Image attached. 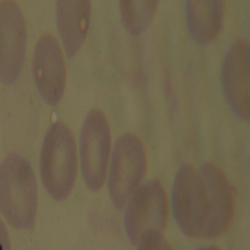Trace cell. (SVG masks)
<instances>
[{
	"label": "cell",
	"mask_w": 250,
	"mask_h": 250,
	"mask_svg": "<svg viewBox=\"0 0 250 250\" xmlns=\"http://www.w3.org/2000/svg\"><path fill=\"white\" fill-rule=\"evenodd\" d=\"M38 205L37 183L29 163L16 153L0 165V212L19 230L33 228Z\"/></svg>",
	"instance_id": "cell-1"
},
{
	"label": "cell",
	"mask_w": 250,
	"mask_h": 250,
	"mask_svg": "<svg viewBox=\"0 0 250 250\" xmlns=\"http://www.w3.org/2000/svg\"><path fill=\"white\" fill-rule=\"evenodd\" d=\"M75 138L69 128L61 122L52 124L43 139L40 159L43 185L53 198L62 199L74 188L77 158Z\"/></svg>",
	"instance_id": "cell-2"
},
{
	"label": "cell",
	"mask_w": 250,
	"mask_h": 250,
	"mask_svg": "<svg viewBox=\"0 0 250 250\" xmlns=\"http://www.w3.org/2000/svg\"><path fill=\"white\" fill-rule=\"evenodd\" d=\"M171 203L176 221L192 236L211 237L213 219L208 195L198 171L185 164L174 178Z\"/></svg>",
	"instance_id": "cell-3"
},
{
	"label": "cell",
	"mask_w": 250,
	"mask_h": 250,
	"mask_svg": "<svg viewBox=\"0 0 250 250\" xmlns=\"http://www.w3.org/2000/svg\"><path fill=\"white\" fill-rule=\"evenodd\" d=\"M111 132L104 112L91 109L82 124L79 137L81 171L87 188L97 191L106 179L111 149Z\"/></svg>",
	"instance_id": "cell-4"
},
{
	"label": "cell",
	"mask_w": 250,
	"mask_h": 250,
	"mask_svg": "<svg viewBox=\"0 0 250 250\" xmlns=\"http://www.w3.org/2000/svg\"><path fill=\"white\" fill-rule=\"evenodd\" d=\"M146 166L140 139L130 132L120 135L113 148L107 180L108 191L116 202H123L142 184Z\"/></svg>",
	"instance_id": "cell-5"
},
{
	"label": "cell",
	"mask_w": 250,
	"mask_h": 250,
	"mask_svg": "<svg viewBox=\"0 0 250 250\" xmlns=\"http://www.w3.org/2000/svg\"><path fill=\"white\" fill-rule=\"evenodd\" d=\"M26 27L22 12L11 0L0 2V81L11 84L18 79L25 60Z\"/></svg>",
	"instance_id": "cell-6"
},
{
	"label": "cell",
	"mask_w": 250,
	"mask_h": 250,
	"mask_svg": "<svg viewBox=\"0 0 250 250\" xmlns=\"http://www.w3.org/2000/svg\"><path fill=\"white\" fill-rule=\"evenodd\" d=\"M250 47L246 39L238 40L227 51L221 67V80L225 99L240 119L250 115Z\"/></svg>",
	"instance_id": "cell-7"
},
{
	"label": "cell",
	"mask_w": 250,
	"mask_h": 250,
	"mask_svg": "<svg viewBox=\"0 0 250 250\" xmlns=\"http://www.w3.org/2000/svg\"><path fill=\"white\" fill-rule=\"evenodd\" d=\"M32 73L41 96L49 105L57 104L64 93L66 72L60 44L51 34L38 39L32 59Z\"/></svg>",
	"instance_id": "cell-8"
},
{
	"label": "cell",
	"mask_w": 250,
	"mask_h": 250,
	"mask_svg": "<svg viewBox=\"0 0 250 250\" xmlns=\"http://www.w3.org/2000/svg\"><path fill=\"white\" fill-rule=\"evenodd\" d=\"M90 11V2L88 0H59L56 2L57 28L69 58L77 53L83 42Z\"/></svg>",
	"instance_id": "cell-9"
},
{
	"label": "cell",
	"mask_w": 250,
	"mask_h": 250,
	"mask_svg": "<svg viewBox=\"0 0 250 250\" xmlns=\"http://www.w3.org/2000/svg\"><path fill=\"white\" fill-rule=\"evenodd\" d=\"M209 198L215 227L219 235L228 227L234 206L232 186L223 172L214 164L206 163L199 171Z\"/></svg>",
	"instance_id": "cell-10"
},
{
	"label": "cell",
	"mask_w": 250,
	"mask_h": 250,
	"mask_svg": "<svg viewBox=\"0 0 250 250\" xmlns=\"http://www.w3.org/2000/svg\"><path fill=\"white\" fill-rule=\"evenodd\" d=\"M187 26L192 39L206 44L214 39L221 26L224 4L221 0H188L185 3Z\"/></svg>",
	"instance_id": "cell-11"
},
{
	"label": "cell",
	"mask_w": 250,
	"mask_h": 250,
	"mask_svg": "<svg viewBox=\"0 0 250 250\" xmlns=\"http://www.w3.org/2000/svg\"><path fill=\"white\" fill-rule=\"evenodd\" d=\"M121 19L126 30L133 35L145 31L151 23L158 5L156 0H122Z\"/></svg>",
	"instance_id": "cell-12"
},
{
	"label": "cell",
	"mask_w": 250,
	"mask_h": 250,
	"mask_svg": "<svg viewBox=\"0 0 250 250\" xmlns=\"http://www.w3.org/2000/svg\"><path fill=\"white\" fill-rule=\"evenodd\" d=\"M0 250H11L10 239L6 228L0 219Z\"/></svg>",
	"instance_id": "cell-13"
},
{
	"label": "cell",
	"mask_w": 250,
	"mask_h": 250,
	"mask_svg": "<svg viewBox=\"0 0 250 250\" xmlns=\"http://www.w3.org/2000/svg\"><path fill=\"white\" fill-rule=\"evenodd\" d=\"M202 250H206V249H204V250L203 249ZM206 250H209V249H206ZM211 250H212V249H211ZM216 250V249H215V250Z\"/></svg>",
	"instance_id": "cell-14"
}]
</instances>
